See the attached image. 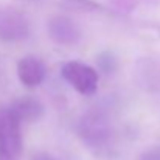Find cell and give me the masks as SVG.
Segmentation results:
<instances>
[{"instance_id":"obj_1","label":"cell","mask_w":160,"mask_h":160,"mask_svg":"<svg viewBox=\"0 0 160 160\" xmlns=\"http://www.w3.org/2000/svg\"><path fill=\"white\" fill-rule=\"evenodd\" d=\"M78 132L89 148L98 152H104L112 143V121L104 110H89L79 121Z\"/></svg>"},{"instance_id":"obj_2","label":"cell","mask_w":160,"mask_h":160,"mask_svg":"<svg viewBox=\"0 0 160 160\" xmlns=\"http://www.w3.org/2000/svg\"><path fill=\"white\" fill-rule=\"evenodd\" d=\"M22 121L8 107L0 110V160H20L23 151Z\"/></svg>"},{"instance_id":"obj_3","label":"cell","mask_w":160,"mask_h":160,"mask_svg":"<svg viewBox=\"0 0 160 160\" xmlns=\"http://www.w3.org/2000/svg\"><path fill=\"white\" fill-rule=\"evenodd\" d=\"M62 78L81 95L90 97L98 89V73L90 65L79 61H68L61 68Z\"/></svg>"},{"instance_id":"obj_4","label":"cell","mask_w":160,"mask_h":160,"mask_svg":"<svg viewBox=\"0 0 160 160\" xmlns=\"http://www.w3.org/2000/svg\"><path fill=\"white\" fill-rule=\"evenodd\" d=\"M31 34L30 19L16 8H0V41L20 42Z\"/></svg>"},{"instance_id":"obj_5","label":"cell","mask_w":160,"mask_h":160,"mask_svg":"<svg viewBox=\"0 0 160 160\" xmlns=\"http://www.w3.org/2000/svg\"><path fill=\"white\" fill-rule=\"evenodd\" d=\"M48 34L56 44L59 45H75L79 42L81 39V30L79 27L75 23V20H72L67 16H53L48 20Z\"/></svg>"},{"instance_id":"obj_6","label":"cell","mask_w":160,"mask_h":160,"mask_svg":"<svg viewBox=\"0 0 160 160\" xmlns=\"http://www.w3.org/2000/svg\"><path fill=\"white\" fill-rule=\"evenodd\" d=\"M17 76L25 87H38L47 76L45 62L38 56H25L17 62Z\"/></svg>"},{"instance_id":"obj_7","label":"cell","mask_w":160,"mask_h":160,"mask_svg":"<svg viewBox=\"0 0 160 160\" xmlns=\"http://www.w3.org/2000/svg\"><path fill=\"white\" fill-rule=\"evenodd\" d=\"M12 110V113L23 123H34L38 121L42 115H44V106L41 104V101H38L36 98L31 97H20L16 101H12V104L9 106Z\"/></svg>"},{"instance_id":"obj_8","label":"cell","mask_w":160,"mask_h":160,"mask_svg":"<svg viewBox=\"0 0 160 160\" xmlns=\"http://www.w3.org/2000/svg\"><path fill=\"white\" fill-rule=\"evenodd\" d=\"M61 6L72 12H92L101 9V6L93 0H62Z\"/></svg>"},{"instance_id":"obj_9","label":"cell","mask_w":160,"mask_h":160,"mask_svg":"<svg viewBox=\"0 0 160 160\" xmlns=\"http://www.w3.org/2000/svg\"><path fill=\"white\" fill-rule=\"evenodd\" d=\"M138 160H160V146L148 148L138 156Z\"/></svg>"},{"instance_id":"obj_10","label":"cell","mask_w":160,"mask_h":160,"mask_svg":"<svg viewBox=\"0 0 160 160\" xmlns=\"http://www.w3.org/2000/svg\"><path fill=\"white\" fill-rule=\"evenodd\" d=\"M31 160H58L54 156H52L50 152L47 151H38L31 156Z\"/></svg>"},{"instance_id":"obj_11","label":"cell","mask_w":160,"mask_h":160,"mask_svg":"<svg viewBox=\"0 0 160 160\" xmlns=\"http://www.w3.org/2000/svg\"><path fill=\"white\" fill-rule=\"evenodd\" d=\"M33 2H36V0H33Z\"/></svg>"}]
</instances>
